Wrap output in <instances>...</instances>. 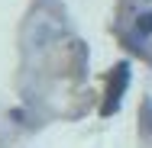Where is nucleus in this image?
I'll return each mask as SVG.
<instances>
[{"label":"nucleus","instance_id":"2","mask_svg":"<svg viewBox=\"0 0 152 148\" xmlns=\"http://www.w3.org/2000/svg\"><path fill=\"white\" fill-rule=\"evenodd\" d=\"M139 32H152V13H142L139 16Z\"/></svg>","mask_w":152,"mask_h":148},{"label":"nucleus","instance_id":"1","mask_svg":"<svg viewBox=\"0 0 152 148\" xmlns=\"http://www.w3.org/2000/svg\"><path fill=\"white\" fill-rule=\"evenodd\" d=\"M113 77H117V81H110V93H107L110 100H107V103H104V110H100L104 116H110V113L120 106V97H123V90H126V81H129V64H126V61H123V64H117Z\"/></svg>","mask_w":152,"mask_h":148}]
</instances>
